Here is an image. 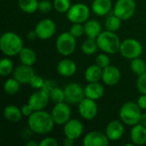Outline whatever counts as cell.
<instances>
[{"label":"cell","mask_w":146,"mask_h":146,"mask_svg":"<svg viewBox=\"0 0 146 146\" xmlns=\"http://www.w3.org/2000/svg\"><path fill=\"white\" fill-rule=\"evenodd\" d=\"M29 129L39 135H44L51 132L55 122L50 113L43 110L34 111L27 120Z\"/></svg>","instance_id":"6da1fadb"},{"label":"cell","mask_w":146,"mask_h":146,"mask_svg":"<svg viewBox=\"0 0 146 146\" xmlns=\"http://www.w3.org/2000/svg\"><path fill=\"white\" fill-rule=\"evenodd\" d=\"M23 48L22 38L15 33L8 31L0 38V49L7 56H17Z\"/></svg>","instance_id":"7a4b0ae2"},{"label":"cell","mask_w":146,"mask_h":146,"mask_svg":"<svg viewBox=\"0 0 146 146\" xmlns=\"http://www.w3.org/2000/svg\"><path fill=\"white\" fill-rule=\"evenodd\" d=\"M96 39L98 49L103 52L110 55L120 52L121 41L115 32H110L108 30L103 31Z\"/></svg>","instance_id":"3957f363"},{"label":"cell","mask_w":146,"mask_h":146,"mask_svg":"<svg viewBox=\"0 0 146 146\" xmlns=\"http://www.w3.org/2000/svg\"><path fill=\"white\" fill-rule=\"evenodd\" d=\"M137 103L127 102L120 109L119 116L123 124L127 126H135L139 123L142 112Z\"/></svg>","instance_id":"277c9868"},{"label":"cell","mask_w":146,"mask_h":146,"mask_svg":"<svg viewBox=\"0 0 146 146\" xmlns=\"http://www.w3.org/2000/svg\"><path fill=\"white\" fill-rule=\"evenodd\" d=\"M56 48L58 53L62 56H70L75 50L76 38H74L69 32H64L57 37Z\"/></svg>","instance_id":"5b68a950"},{"label":"cell","mask_w":146,"mask_h":146,"mask_svg":"<svg viewBox=\"0 0 146 146\" xmlns=\"http://www.w3.org/2000/svg\"><path fill=\"white\" fill-rule=\"evenodd\" d=\"M91 10L83 3H76L71 5L67 12V18L72 23H85L89 20Z\"/></svg>","instance_id":"8992f818"},{"label":"cell","mask_w":146,"mask_h":146,"mask_svg":"<svg viewBox=\"0 0 146 146\" xmlns=\"http://www.w3.org/2000/svg\"><path fill=\"white\" fill-rule=\"evenodd\" d=\"M143 52L141 43L135 38H127L121 43L120 53L123 57L128 60L139 57Z\"/></svg>","instance_id":"52a82bcc"},{"label":"cell","mask_w":146,"mask_h":146,"mask_svg":"<svg viewBox=\"0 0 146 146\" xmlns=\"http://www.w3.org/2000/svg\"><path fill=\"white\" fill-rule=\"evenodd\" d=\"M135 11V0H117L113 9L114 15L118 16L122 21H127L132 18Z\"/></svg>","instance_id":"ba28073f"},{"label":"cell","mask_w":146,"mask_h":146,"mask_svg":"<svg viewBox=\"0 0 146 146\" xmlns=\"http://www.w3.org/2000/svg\"><path fill=\"white\" fill-rule=\"evenodd\" d=\"M65 102L68 104H79V103L86 98L84 88L76 82H71L64 87Z\"/></svg>","instance_id":"9c48e42d"},{"label":"cell","mask_w":146,"mask_h":146,"mask_svg":"<svg viewBox=\"0 0 146 146\" xmlns=\"http://www.w3.org/2000/svg\"><path fill=\"white\" fill-rule=\"evenodd\" d=\"M50 115L55 124L62 126L71 119V109L68 104L65 101L55 104Z\"/></svg>","instance_id":"30bf717a"},{"label":"cell","mask_w":146,"mask_h":146,"mask_svg":"<svg viewBox=\"0 0 146 146\" xmlns=\"http://www.w3.org/2000/svg\"><path fill=\"white\" fill-rule=\"evenodd\" d=\"M56 23L49 18H44L39 21L35 27V33L38 38L42 40L50 39L56 33Z\"/></svg>","instance_id":"8fae6325"},{"label":"cell","mask_w":146,"mask_h":146,"mask_svg":"<svg viewBox=\"0 0 146 146\" xmlns=\"http://www.w3.org/2000/svg\"><path fill=\"white\" fill-rule=\"evenodd\" d=\"M78 111L80 113V115L83 119L86 121H92L98 115V104L95 100L88 98H85L79 103Z\"/></svg>","instance_id":"7c38bea8"},{"label":"cell","mask_w":146,"mask_h":146,"mask_svg":"<svg viewBox=\"0 0 146 146\" xmlns=\"http://www.w3.org/2000/svg\"><path fill=\"white\" fill-rule=\"evenodd\" d=\"M49 93L44 91L43 89H39L37 92H34L28 99V104L33 107L34 111L36 110H43L50 102Z\"/></svg>","instance_id":"4fadbf2b"},{"label":"cell","mask_w":146,"mask_h":146,"mask_svg":"<svg viewBox=\"0 0 146 146\" xmlns=\"http://www.w3.org/2000/svg\"><path fill=\"white\" fill-rule=\"evenodd\" d=\"M84 126L82 122L77 119H70L63 125V133L65 137L74 140L78 139L83 133Z\"/></svg>","instance_id":"5bb4252c"},{"label":"cell","mask_w":146,"mask_h":146,"mask_svg":"<svg viewBox=\"0 0 146 146\" xmlns=\"http://www.w3.org/2000/svg\"><path fill=\"white\" fill-rule=\"evenodd\" d=\"M110 141L106 133L101 131H92L84 137L83 145L85 146H107Z\"/></svg>","instance_id":"9a60e30c"},{"label":"cell","mask_w":146,"mask_h":146,"mask_svg":"<svg viewBox=\"0 0 146 146\" xmlns=\"http://www.w3.org/2000/svg\"><path fill=\"white\" fill-rule=\"evenodd\" d=\"M34 75L35 73L33 67L22 63L17 66L13 71V77L16 79L21 84H29Z\"/></svg>","instance_id":"2e32d148"},{"label":"cell","mask_w":146,"mask_h":146,"mask_svg":"<svg viewBox=\"0 0 146 146\" xmlns=\"http://www.w3.org/2000/svg\"><path fill=\"white\" fill-rule=\"evenodd\" d=\"M121 74L120 69L115 66L110 65L103 69V82L109 86H114L117 85L121 80Z\"/></svg>","instance_id":"e0dca14e"},{"label":"cell","mask_w":146,"mask_h":146,"mask_svg":"<svg viewBox=\"0 0 146 146\" xmlns=\"http://www.w3.org/2000/svg\"><path fill=\"white\" fill-rule=\"evenodd\" d=\"M122 123L123 122L121 121H120L116 120L108 123L105 129V133L110 141H118L122 138L125 131Z\"/></svg>","instance_id":"ac0fdd59"},{"label":"cell","mask_w":146,"mask_h":146,"mask_svg":"<svg viewBox=\"0 0 146 146\" xmlns=\"http://www.w3.org/2000/svg\"><path fill=\"white\" fill-rule=\"evenodd\" d=\"M56 71L62 77H71L76 73L77 66L73 60L64 58L57 63Z\"/></svg>","instance_id":"d6986e66"},{"label":"cell","mask_w":146,"mask_h":146,"mask_svg":"<svg viewBox=\"0 0 146 146\" xmlns=\"http://www.w3.org/2000/svg\"><path fill=\"white\" fill-rule=\"evenodd\" d=\"M86 98L93 99L95 101L100 99L104 94V87L98 82H91L84 88Z\"/></svg>","instance_id":"ffe728a7"},{"label":"cell","mask_w":146,"mask_h":146,"mask_svg":"<svg viewBox=\"0 0 146 146\" xmlns=\"http://www.w3.org/2000/svg\"><path fill=\"white\" fill-rule=\"evenodd\" d=\"M130 139L134 145H143L146 144V127L142 126L140 123L133 126Z\"/></svg>","instance_id":"44dd1931"},{"label":"cell","mask_w":146,"mask_h":146,"mask_svg":"<svg viewBox=\"0 0 146 146\" xmlns=\"http://www.w3.org/2000/svg\"><path fill=\"white\" fill-rule=\"evenodd\" d=\"M112 9L111 0H93L92 3V12L98 16H104L110 13Z\"/></svg>","instance_id":"7402d4cb"},{"label":"cell","mask_w":146,"mask_h":146,"mask_svg":"<svg viewBox=\"0 0 146 146\" xmlns=\"http://www.w3.org/2000/svg\"><path fill=\"white\" fill-rule=\"evenodd\" d=\"M85 34L87 38H97L103 32L101 23L97 20H88L84 23Z\"/></svg>","instance_id":"603a6c76"},{"label":"cell","mask_w":146,"mask_h":146,"mask_svg":"<svg viewBox=\"0 0 146 146\" xmlns=\"http://www.w3.org/2000/svg\"><path fill=\"white\" fill-rule=\"evenodd\" d=\"M22 113L20 108L14 104L7 105L3 110V117L10 122H18L22 118Z\"/></svg>","instance_id":"cb8c5ba5"},{"label":"cell","mask_w":146,"mask_h":146,"mask_svg":"<svg viewBox=\"0 0 146 146\" xmlns=\"http://www.w3.org/2000/svg\"><path fill=\"white\" fill-rule=\"evenodd\" d=\"M19 60L22 64L27 66H33L37 60V55L35 51L29 47H23L22 50L18 54Z\"/></svg>","instance_id":"d4e9b609"},{"label":"cell","mask_w":146,"mask_h":146,"mask_svg":"<svg viewBox=\"0 0 146 146\" xmlns=\"http://www.w3.org/2000/svg\"><path fill=\"white\" fill-rule=\"evenodd\" d=\"M103 68L97 64L91 65L86 68L85 71V79L88 83L98 82L102 79Z\"/></svg>","instance_id":"484cf974"},{"label":"cell","mask_w":146,"mask_h":146,"mask_svg":"<svg viewBox=\"0 0 146 146\" xmlns=\"http://www.w3.org/2000/svg\"><path fill=\"white\" fill-rule=\"evenodd\" d=\"M38 0H18V6L21 11L27 14H33L38 9Z\"/></svg>","instance_id":"4316f807"},{"label":"cell","mask_w":146,"mask_h":146,"mask_svg":"<svg viewBox=\"0 0 146 146\" xmlns=\"http://www.w3.org/2000/svg\"><path fill=\"white\" fill-rule=\"evenodd\" d=\"M20 86H21V83L13 78H9L8 80H5L4 84H3V91L6 94L8 95H15L16 93H18L19 90H20Z\"/></svg>","instance_id":"83f0119b"},{"label":"cell","mask_w":146,"mask_h":146,"mask_svg":"<svg viewBox=\"0 0 146 146\" xmlns=\"http://www.w3.org/2000/svg\"><path fill=\"white\" fill-rule=\"evenodd\" d=\"M98 49V45L97 43L96 38H87L83 44H81V50L84 54L91 56L93 55L97 52Z\"/></svg>","instance_id":"f1b7e54d"},{"label":"cell","mask_w":146,"mask_h":146,"mask_svg":"<svg viewBox=\"0 0 146 146\" xmlns=\"http://www.w3.org/2000/svg\"><path fill=\"white\" fill-rule=\"evenodd\" d=\"M121 19H120L118 16H116L115 15H110L106 18L105 22H104V26L106 30L110 31V32H115L116 33L121 26Z\"/></svg>","instance_id":"f546056e"},{"label":"cell","mask_w":146,"mask_h":146,"mask_svg":"<svg viewBox=\"0 0 146 146\" xmlns=\"http://www.w3.org/2000/svg\"><path fill=\"white\" fill-rule=\"evenodd\" d=\"M130 68H131V70L133 71V73L138 76L141 75L142 74L146 72L145 62L139 57H137V58L131 60Z\"/></svg>","instance_id":"4dcf8cb0"},{"label":"cell","mask_w":146,"mask_h":146,"mask_svg":"<svg viewBox=\"0 0 146 146\" xmlns=\"http://www.w3.org/2000/svg\"><path fill=\"white\" fill-rule=\"evenodd\" d=\"M50 99L54 104H58L65 101V96H64V90L54 86L49 92Z\"/></svg>","instance_id":"1f68e13d"},{"label":"cell","mask_w":146,"mask_h":146,"mask_svg":"<svg viewBox=\"0 0 146 146\" xmlns=\"http://www.w3.org/2000/svg\"><path fill=\"white\" fill-rule=\"evenodd\" d=\"M14 71V65L12 61L8 58H3L0 62V75L3 77L9 76Z\"/></svg>","instance_id":"d6a6232c"},{"label":"cell","mask_w":146,"mask_h":146,"mask_svg":"<svg viewBox=\"0 0 146 146\" xmlns=\"http://www.w3.org/2000/svg\"><path fill=\"white\" fill-rule=\"evenodd\" d=\"M54 9L59 13H67L71 7L70 0H54Z\"/></svg>","instance_id":"836d02e7"},{"label":"cell","mask_w":146,"mask_h":146,"mask_svg":"<svg viewBox=\"0 0 146 146\" xmlns=\"http://www.w3.org/2000/svg\"><path fill=\"white\" fill-rule=\"evenodd\" d=\"M107 53H101L96 57V64L98 65L103 69L110 65V58Z\"/></svg>","instance_id":"e575fe53"},{"label":"cell","mask_w":146,"mask_h":146,"mask_svg":"<svg viewBox=\"0 0 146 146\" xmlns=\"http://www.w3.org/2000/svg\"><path fill=\"white\" fill-rule=\"evenodd\" d=\"M69 33L76 38H80L85 33L84 25H82V23H73L69 29Z\"/></svg>","instance_id":"d590c367"},{"label":"cell","mask_w":146,"mask_h":146,"mask_svg":"<svg viewBox=\"0 0 146 146\" xmlns=\"http://www.w3.org/2000/svg\"><path fill=\"white\" fill-rule=\"evenodd\" d=\"M44 82H45V80H44L42 77H40V76L35 74V75L32 78V80H31L29 85L31 86L32 88L36 89V90H39V89H42V88H43V86H44Z\"/></svg>","instance_id":"8d00e7d4"},{"label":"cell","mask_w":146,"mask_h":146,"mask_svg":"<svg viewBox=\"0 0 146 146\" xmlns=\"http://www.w3.org/2000/svg\"><path fill=\"white\" fill-rule=\"evenodd\" d=\"M53 3L51 2H50L49 0H42L39 1L38 3V11L40 13L43 14H47L49 12H50V10L53 8Z\"/></svg>","instance_id":"74e56055"},{"label":"cell","mask_w":146,"mask_h":146,"mask_svg":"<svg viewBox=\"0 0 146 146\" xmlns=\"http://www.w3.org/2000/svg\"><path fill=\"white\" fill-rule=\"evenodd\" d=\"M137 89L141 94H146V72L139 76L137 80Z\"/></svg>","instance_id":"f35d334b"},{"label":"cell","mask_w":146,"mask_h":146,"mask_svg":"<svg viewBox=\"0 0 146 146\" xmlns=\"http://www.w3.org/2000/svg\"><path fill=\"white\" fill-rule=\"evenodd\" d=\"M39 146H58V142L52 137H47L40 141Z\"/></svg>","instance_id":"ab89813d"},{"label":"cell","mask_w":146,"mask_h":146,"mask_svg":"<svg viewBox=\"0 0 146 146\" xmlns=\"http://www.w3.org/2000/svg\"><path fill=\"white\" fill-rule=\"evenodd\" d=\"M21 110L23 116H27V117H29L34 112V110L28 103L27 104H23L21 108Z\"/></svg>","instance_id":"60d3db41"},{"label":"cell","mask_w":146,"mask_h":146,"mask_svg":"<svg viewBox=\"0 0 146 146\" xmlns=\"http://www.w3.org/2000/svg\"><path fill=\"white\" fill-rule=\"evenodd\" d=\"M137 104L141 110H146V94H141L139 97Z\"/></svg>","instance_id":"b9f144b4"},{"label":"cell","mask_w":146,"mask_h":146,"mask_svg":"<svg viewBox=\"0 0 146 146\" xmlns=\"http://www.w3.org/2000/svg\"><path fill=\"white\" fill-rule=\"evenodd\" d=\"M74 141H75V140H74V139H69V138L65 137V139H64V140H63V145L65 146H72L74 145Z\"/></svg>","instance_id":"7bdbcfd3"},{"label":"cell","mask_w":146,"mask_h":146,"mask_svg":"<svg viewBox=\"0 0 146 146\" xmlns=\"http://www.w3.org/2000/svg\"><path fill=\"white\" fill-rule=\"evenodd\" d=\"M27 38H28L30 40H33V39H35L36 38H38V37H37V34H36V33H35V30L29 32L28 34H27Z\"/></svg>","instance_id":"ee69618b"},{"label":"cell","mask_w":146,"mask_h":146,"mask_svg":"<svg viewBox=\"0 0 146 146\" xmlns=\"http://www.w3.org/2000/svg\"><path fill=\"white\" fill-rule=\"evenodd\" d=\"M139 123L144 126L145 127H146V113L142 114L141 115V118H140V121H139Z\"/></svg>","instance_id":"f6af8a7d"},{"label":"cell","mask_w":146,"mask_h":146,"mask_svg":"<svg viewBox=\"0 0 146 146\" xmlns=\"http://www.w3.org/2000/svg\"><path fill=\"white\" fill-rule=\"evenodd\" d=\"M26 145L27 146H38L39 145V144H38V143H37L36 141H34V140H29V141H27V142Z\"/></svg>","instance_id":"bcb514c9"}]
</instances>
